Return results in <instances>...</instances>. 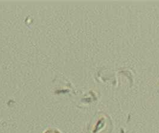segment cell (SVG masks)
Returning a JSON list of instances; mask_svg holds the SVG:
<instances>
[{"label": "cell", "instance_id": "1", "mask_svg": "<svg viewBox=\"0 0 159 133\" xmlns=\"http://www.w3.org/2000/svg\"><path fill=\"white\" fill-rule=\"evenodd\" d=\"M48 133V132H47V133ZM57 133V132H55V133H53V131H52V132H51V133Z\"/></svg>", "mask_w": 159, "mask_h": 133}]
</instances>
